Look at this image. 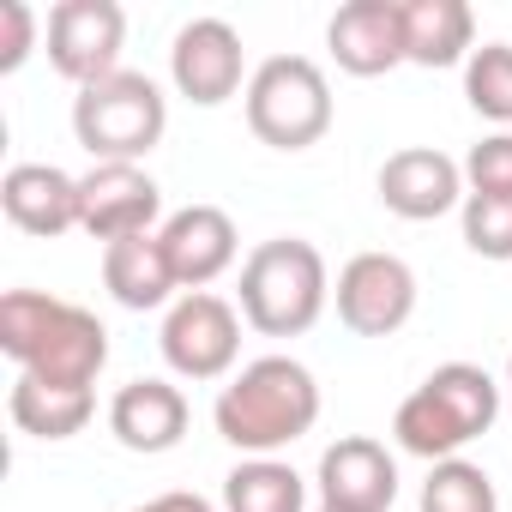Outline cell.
<instances>
[{
    "instance_id": "6da1fadb",
    "label": "cell",
    "mask_w": 512,
    "mask_h": 512,
    "mask_svg": "<svg viewBox=\"0 0 512 512\" xmlns=\"http://www.w3.org/2000/svg\"><path fill=\"white\" fill-rule=\"evenodd\" d=\"M211 422L235 452L278 458L320 422V380L296 356H260L241 374H229V386L211 404Z\"/></svg>"
},
{
    "instance_id": "7a4b0ae2",
    "label": "cell",
    "mask_w": 512,
    "mask_h": 512,
    "mask_svg": "<svg viewBox=\"0 0 512 512\" xmlns=\"http://www.w3.org/2000/svg\"><path fill=\"white\" fill-rule=\"evenodd\" d=\"M0 350L19 362V374L55 380V386H97L109 362V332L79 302L43 296V290H7L0 296Z\"/></svg>"
},
{
    "instance_id": "3957f363",
    "label": "cell",
    "mask_w": 512,
    "mask_h": 512,
    "mask_svg": "<svg viewBox=\"0 0 512 512\" xmlns=\"http://www.w3.org/2000/svg\"><path fill=\"white\" fill-rule=\"evenodd\" d=\"M332 302L326 253L302 235H272L241 260V320L260 338H302Z\"/></svg>"
},
{
    "instance_id": "277c9868",
    "label": "cell",
    "mask_w": 512,
    "mask_h": 512,
    "mask_svg": "<svg viewBox=\"0 0 512 512\" xmlns=\"http://www.w3.org/2000/svg\"><path fill=\"white\" fill-rule=\"evenodd\" d=\"M500 416V386L488 368L476 362H440L392 416V440L410 452V458H428V464H446L458 458L470 440H482Z\"/></svg>"
},
{
    "instance_id": "5b68a950",
    "label": "cell",
    "mask_w": 512,
    "mask_h": 512,
    "mask_svg": "<svg viewBox=\"0 0 512 512\" xmlns=\"http://www.w3.org/2000/svg\"><path fill=\"white\" fill-rule=\"evenodd\" d=\"M247 127L272 151H308L332 133V85L308 55H272L247 79Z\"/></svg>"
},
{
    "instance_id": "8992f818",
    "label": "cell",
    "mask_w": 512,
    "mask_h": 512,
    "mask_svg": "<svg viewBox=\"0 0 512 512\" xmlns=\"http://www.w3.org/2000/svg\"><path fill=\"white\" fill-rule=\"evenodd\" d=\"M169 127V103L157 91V79L145 73H115L97 79L73 97V139L97 157V163H139L163 145Z\"/></svg>"
},
{
    "instance_id": "52a82bcc",
    "label": "cell",
    "mask_w": 512,
    "mask_h": 512,
    "mask_svg": "<svg viewBox=\"0 0 512 512\" xmlns=\"http://www.w3.org/2000/svg\"><path fill=\"white\" fill-rule=\"evenodd\" d=\"M157 344H163L169 374L199 380V386H205V380H223V374L235 368V356H241V314H235L223 296H211V290L175 296L169 314H163Z\"/></svg>"
},
{
    "instance_id": "ba28073f",
    "label": "cell",
    "mask_w": 512,
    "mask_h": 512,
    "mask_svg": "<svg viewBox=\"0 0 512 512\" xmlns=\"http://www.w3.org/2000/svg\"><path fill=\"white\" fill-rule=\"evenodd\" d=\"M121 43H127V13L115 0H61V7H49V67L79 91L121 73Z\"/></svg>"
},
{
    "instance_id": "9c48e42d",
    "label": "cell",
    "mask_w": 512,
    "mask_h": 512,
    "mask_svg": "<svg viewBox=\"0 0 512 512\" xmlns=\"http://www.w3.org/2000/svg\"><path fill=\"white\" fill-rule=\"evenodd\" d=\"M332 302L356 338H392L416 314V272L398 253H356L332 284Z\"/></svg>"
},
{
    "instance_id": "30bf717a",
    "label": "cell",
    "mask_w": 512,
    "mask_h": 512,
    "mask_svg": "<svg viewBox=\"0 0 512 512\" xmlns=\"http://www.w3.org/2000/svg\"><path fill=\"white\" fill-rule=\"evenodd\" d=\"M241 31L229 19H187L169 43V79L193 109H217L241 91Z\"/></svg>"
},
{
    "instance_id": "8fae6325",
    "label": "cell",
    "mask_w": 512,
    "mask_h": 512,
    "mask_svg": "<svg viewBox=\"0 0 512 512\" xmlns=\"http://www.w3.org/2000/svg\"><path fill=\"white\" fill-rule=\"evenodd\" d=\"M157 211H163V187L139 163H97L91 175H79V229L103 247L127 235H151Z\"/></svg>"
},
{
    "instance_id": "7c38bea8",
    "label": "cell",
    "mask_w": 512,
    "mask_h": 512,
    "mask_svg": "<svg viewBox=\"0 0 512 512\" xmlns=\"http://www.w3.org/2000/svg\"><path fill=\"white\" fill-rule=\"evenodd\" d=\"M380 205L404 223H434L446 211H464V163H452L434 145H404L380 163Z\"/></svg>"
},
{
    "instance_id": "4fadbf2b",
    "label": "cell",
    "mask_w": 512,
    "mask_h": 512,
    "mask_svg": "<svg viewBox=\"0 0 512 512\" xmlns=\"http://www.w3.org/2000/svg\"><path fill=\"white\" fill-rule=\"evenodd\" d=\"M314 488H320L326 512H392V500H398V458L380 440H368V434H344V440H332L320 452Z\"/></svg>"
},
{
    "instance_id": "5bb4252c",
    "label": "cell",
    "mask_w": 512,
    "mask_h": 512,
    "mask_svg": "<svg viewBox=\"0 0 512 512\" xmlns=\"http://www.w3.org/2000/svg\"><path fill=\"white\" fill-rule=\"evenodd\" d=\"M326 49L350 79H380L404 67V0H350L326 25Z\"/></svg>"
},
{
    "instance_id": "9a60e30c",
    "label": "cell",
    "mask_w": 512,
    "mask_h": 512,
    "mask_svg": "<svg viewBox=\"0 0 512 512\" xmlns=\"http://www.w3.org/2000/svg\"><path fill=\"white\" fill-rule=\"evenodd\" d=\"M163 253H169V266H175V284L181 296L217 284L229 266H235V253H241V235H235V217L223 205H181L175 217H163Z\"/></svg>"
},
{
    "instance_id": "2e32d148",
    "label": "cell",
    "mask_w": 512,
    "mask_h": 512,
    "mask_svg": "<svg viewBox=\"0 0 512 512\" xmlns=\"http://www.w3.org/2000/svg\"><path fill=\"white\" fill-rule=\"evenodd\" d=\"M0 211L13 229L55 241L67 229H79V175L55 169V163H13L0 181Z\"/></svg>"
},
{
    "instance_id": "e0dca14e",
    "label": "cell",
    "mask_w": 512,
    "mask_h": 512,
    "mask_svg": "<svg viewBox=\"0 0 512 512\" xmlns=\"http://www.w3.org/2000/svg\"><path fill=\"white\" fill-rule=\"evenodd\" d=\"M109 434L127 446V452H175L181 434H187V398L181 386L169 380H127L115 398H109Z\"/></svg>"
},
{
    "instance_id": "ac0fdd59",
    "label": "cell",
    "mask_w": 512,
    "mask_h": 512,
    "mask_svg": "<svg viewBox=\"0 0 512 512\" xmlns=\"http://www.w3.org/2000/svg\"><path fill=\"white\" fill-rule=\"evenodd\" d=\"M103 290L145 314V308H163L181 284H175V266H169V253H163V235H127V241H109L103 247Z\"/></svg>"
},
{
    "instance_id": "d6986e66",
    "label": "cell",
    "mask_w": 512,
    "mask_h": 512,
    "mask_svg": "<svg viewBox=\"0 0 512 512\" xmlns=\"http://www.w3.org/2000/svg\"><path fill=\"white\" fill-rule=\"evenodd\" d=\"M410 67H458L476 55V13L464 0H404Z\"/></svg>"
},
{
    "instance_id": "ffe728a7",
    "label": "cell",
    "mask_w": 512,
    "mask_h": 512,
    "mask_svg": "<svg viewBox=\"0 0 512 512\" xmlns=\"http://www.w3.org/2000/svg\"><path fill=\"white\" fill-rule=\"evenodd\" d=\"M7 410H13L19 434H31V440H73L97 416V392L91 386H55V380L19 374L13 392H7Z\"/></svg>"
},
{
    "instance_id": "44dd1931",
    "label": "cell",
    "mask_w": 512,
    "mask_h": 512,
    "mask_svg": "<svg viewBox=\"0 0 512 512\" xmlns=\"http://www.w3.org/2000/svg\"><path fill=\"white\" fill-rule=\"evenodd\" d=\"M223 512H308V482L284 458H241L223 476Z\"/></svg>"
},
{
    "instance_id": "7402d4cb",
    "label": "cell",
    "mask_w": 512,
    "mask_h": 512,
    "mask_svg": "<svg viewBox=\"0 0 512 512\" xmlns=\"http://www.w3.org/2000/svg\"><path fill=\"white\" fill-rule=\"evenodd\" d=\"M422 512H500V494H494V476L470 458H446V464H428V482H422Z\"/></svg>"
},
{
    "instance_id": "603a6c76",
    "label": "cell",
    "mask_w": 512,
    "mask_h": 512,
    "mask_svg": "<svg viewBox=\"0 0 512 512\" xmlns=\"http://www.w3.org/2000/svg\"><path fill=\"white\" fill-rule=\"evenodd\" d=\"M464 97L482 121L512 127V43H482L464 61Z\"/></svg>"
},
{
    "instance_id": "cb8c5ba5",
    "label": "cell",
    "mask_w": 512,
    "mask_h": 512,
    "mask_svg": "<svg viewBox=\"0 0 512 512\" xmlns=\"http://www.w3.org/2000/svg\"><path fill=\"white\" fill-rule=\"evenodd\" d=\"M458 217L476 260H512V193H464Z\"/></svg>"
},
{
    "instance_id": "d4e9b609",
    "label": "cell",
    "mask_w": 512,
    "mask_h": 512,
    "mask_svg": "<svg viewBox=\"0 0 512 512\" xmlns=\"http://www.w3.org/2000/svg\"><path fill=\"white\" fill-rule=\"evenodd\" d=\"M464 187L470 193H512V133H488L464 157Z\"/></svg>"
},
{
    "instance_id": "484cf974",
    "label": "cell",
    "mask_w": 512,
    "mask_h": 512,
    "mask_svg": "<svg viewBox=\"0 0 512 512\" xmlns=\"http://www.w3.org/2000/svg\"><path fill=\"white\" fill-rule=\"evenodd\" d=\"M37 49V13L25 0H0V73H19Z\"/></svg>"
},
{
    "instance_id": "4316f807",
    "label": "cell",
    "mask_w": 512,
    "mask_h": 512,
    "mask_svg": "<svg viewBox=\"0 0 512 512\" xmlns=\"http://www.w3.org/2000/svg\"><path fill=\"white\" fill-rule=\"evenodd\" d=\"M133 512H217V506L205 494H193V488H175V494H157V500H145Z\"/></svg>"
},
{
    "instance_id": "83f0119b",
    "label": "cell",
    "mask_w": 512,
    "mask_h": 512,
    "mask_svg": "<svg viewBox=\"0 0 512 512\" xmlns=\"http://www.w3.org/2000/svg\"><path fill=\"white\" fill-rule=\"evenodd\" d=\"M506 386H512V356H506Z\"/></svg>"
},
{
    "instance_id": "f1b7e54d",
    "label": "cell",
    "mask_w": 512,
    "mask_h": 512,
    "mask_svg": "<svg viewBox=\"0 0 512 512\" xmlns=\"http://www.w3.org/2000/svg\"><path fill=\"white\" fill-rule=\"evenodd\" d=\"M320 512H326V506H320Z\"/></svg>"
}]
</instances>
